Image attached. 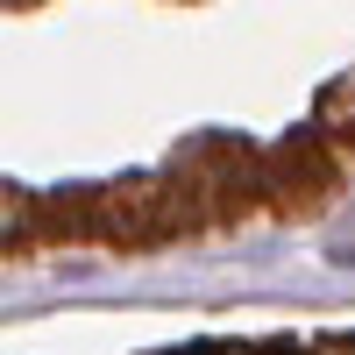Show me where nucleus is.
I'll return each mask as SVG.
<instances>
[{"label":"nucleus","mask_w":355,"mask_h":355,"mask_svg":"<svg viewBox=\"0 0 355 355\" xmlns=\"http://www.w3.org/2000/svg\"><path fill=\"white\" fill-rule=\"evenodd\" d=\"M263 185H277V199H320L334 185V164L320 157V135L306 128V135L277 142V150L263 157Z\"/></svg>","instance_id":"obj_2"},{"label":"nucleus","mask_w":355,"mask_h":355,"mask_svg":"<svg viewBox=\"0 0 355 355\" xmlns=\"http://www.w3.org/2000/svg\"><path fill=\"white\" fill-rule=\"evenodd\" d=\"M36 234L43 242L93 234V192H50V199H36Z\"/></svg>","instance_id":"obj_3"},{"label":"nucleus","mask_w":355,"mask_h":355,"mask_svg":"<svg viewBox=\"0 0 355 355\" xmlns=\"http://www.w3.org/2000/svg\"><path fill=\"white\" fill-rule=\"evenodd\" d=\"M199 227V206L185 185L171 178H121V185H100L93 192V234L100 242H121V249H157L171 234Z\"/></svg>","instance_id":"obj_1"},{"label":"nucleus","mask_w":355,"mask_h":355,"mask_svg":"<svg viewBox=\"0 0 355 355\" xmlns=\"http://www.w3.org/2000/svg\"><path fill=\"white\" fill-rule=\"evenodd\" d=\"M313 135H334V142H348V150H355V78H341V85H327V93H320V121H313Z\"/></svg>","instance_id":"obj_4"},{"label":"nucleus","mask_w":355,"mask_h":355,"mask_svg":"<svg viewBox=\"0 0 355 355\" xmlns=\"http://www.w3.org/2000/svg\"><path fill=\"white\" fill-rule=\"evenodd\" d=\"M15 234H36V199L0 185V242H15Z\"/></svg>","instance_id":"obj_5"}]
</instances>
